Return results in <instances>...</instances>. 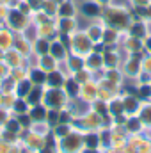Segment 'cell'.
<instances>
[{
	"mask_svg": "<svg viewBox=\"0 0 151 153\" xmlns=\"http://www.w3.org/2000/svg\"><path fill=\"white\" fill-rule=\"evenodd\" d=\"M84 11H85V13H89V14H93V13H96L98 9H96V7H91V5H87V7H84Z\"/></svg>",
	"mask_w": 151,
	"mask_h": 153,
	"instance_id": "1",
	"label": "cell"
}]
</instances>
